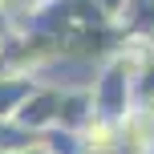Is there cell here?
Returning <instances> with one entry per match:
<instances>
[{
    "label": "cell",
    "mask_w": 154,
    "mask_h": 154,
    "mask_svg": "<svg viewBox=\"0 0 154 154\" xmlns=\"http://www.w3.org/2000/svg\"><path fill=\"white\" fill-rule=\"evenodd\" d=\"M32 85H37L32 73H0V122H12L20 101L32 93Z\"/></svg>",
    "instance_id": "3957f363"
},
{
    "label": "cell",
    "mask_w": 154,
    "mask_h": 154,
    "mask_svg": "<svg viewBox=\"0 0 154 154\" xmlns=\"http://www.w3.org/2000/svg\"><path fill=\"white\" fill-rule=\"evenodd\" d=\"M85 4H89L106 24H118V16L126 12V4H130V0H85Z\"/></svg>",
    "instance_id": "277c9868"
},
{
    "label": "cell",
    "mask_w": 154,
    "mask_h": 154,
    "mask_svg": "<svg viewBox=\"0 0 154 154\" xmlns=\"http://www.w3.org/2000/svg\"><path fill=\"white\" fill-rule=\"evenodd\" d=\"M8 154H49V150H45V142L37 138V142H29V146H20V150H8Z\"/></svg>",
    "instance_id": "5b68a950"
},
{
    "label": "cell",
    "mask_w": 154,
    "mask_h": 154,
    "mask_svg": "<svg viewBox=\"0 0 154 154\" xmlns=\"http://www.w3.org/2000/svg\"><path fill=\"white\" fill-rule=\"evenodd\" d=\"M49 4L53 0H0V29L12 37H29V32H37Z\"/></svg>",
    "instance_id": "7a4b0ae2"
},
{
    "label": "cell",
    "mask_w": 154,
    "mask_h": 154,
    "mask_svg": "<svg viewBox=\"0 0 154 154\" xmlns=\"http://www.w3.org/2000/svg\"><path fill=\"white\" fill-rule=\"evenodd\" d=\"M65 89H69V85H53V81H41V77H37L32 93L20 101V109L12 114V126H20V130L32 134V138H41V134L57 130V122H61Z\"/></svg>",
    "instance_id": "6da1fadb"
}]
</instances>
